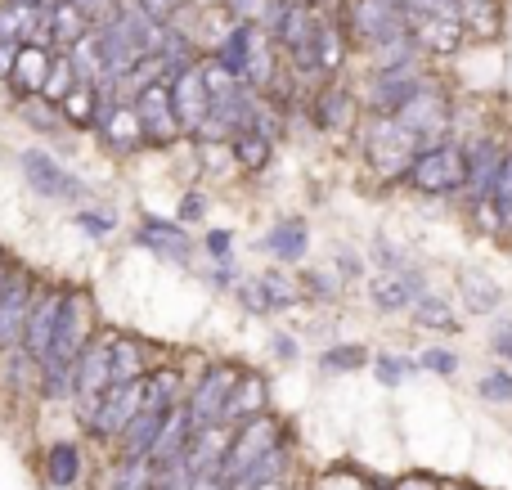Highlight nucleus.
<instances>
[{
    "instance_id": "37",
    "label": "nucleus",
    "mask_w": 512,
    "mask_h": 490,
    "mask_svg": "<svg viewBox=\"0 0 512 490\" xmlns=\"http://www.w3.org/2000/svg\"><path fill=\"white\" fill-rule=\"evenodd\" d=\"M342 68V32L333 23L315 27V72H337Z\"/></svg>"
},
{
    "instance_id": "2",
    "label": "nucleus",
    "mask_w": 512,
    "mask_h": 490,
    "mask_svg": "<svg viewBox=\"0 0 512 490\" xmlns=\"http://www.w3.org/2000/svg\"><path fill=\"white\" fill-rule=\"evenodd\" d=\"M418 149H427L423 140H418L414 131H409L400 117L391 113H373L369 131H364V153H369V167L378 171V176H405L409 158H414Z\"/></svg>"
},
{
    "instance_id": "45",
    "label": "nucleus",
    "mask_w": 512,
    "mask_h": 490,
    "mask_svg": "<svg viewBox=\"0 0 512 490\" xmlns=\"http://www.w3.org/2000/svg\"><path fill=\"white\" fill-rule=\"evenodd\" d=\"M77 225L90 234H108L113 230V216H95V212H77Z\"/></svg>"
},
{
    "instance_id": "25",
    "label": "nucleus",
    "mask_w": 512,
    "mask_h": 490,
    "mask_svg": "<svg viewBox=\"0 0 512 490\" xmlns=\"http://www.w3.org/2000/svg\"><path fill=\"white\" fill-rule=\"evenodd\" d=\"M261 410H265V383L256 374H239L230 401H225L221 423L230 428V423H243V419H252V414H261Z\"/></svg>"
},
{
    "instance_id": "26",
    "label": "nucleus",
    "mask_w": 512,
    "mask_h": 490,
    "mask_svg": "<svg viewBox=\"0 0 512 490\" xmlns=\"http://www.w3.org/2000/svg\"><path fill=\"white\" fill-rule=\"evenodd\" d=\"M315 122L324 126L328 135H342V131H351V122H355V99L346 95V90L328 86L324 95H319V104H315Z\"/></svg>"
},
{
    "instance_id": "16",
    "label": "nucleus",
    "mask_w": 512,
    "mask_h": 490,
    "mask_svg": "<svg viewBox=\"0 0 512 490\" xmlns=\"http://www.w3.org/2000/svg\"><path fill=\"white\" fill-rule=\"evenodd\" d=\"M423 72L414 68V63H400V68H378V77H373V113H396L400 104H409L414 99V90L423 86Z\"/></svg>"
},
{
    "instance_id": "39",
    "label": "nucleus",
    "mask_w": 512,
    "mask_h": 490,
    "mask_svg": "<svg viewBox=\"0 0 512 490\" xmlns=\"http://www.w3.org/2000/svg\"><path fill=\"white\" fill-rule=\"evenodd\" d=\"M18 117H23L27 126H36V131H59L63 126V117H59V104H45L41 95H23L18 99Z\"/></svg>"
},
{
    "instance_id": "23",
    "label": "nucleus",
    "mask_w": 512,
    "mask_h": 490,
    "mask_svg": "<svg viewBox=\"0 0 512 490\" xmlns=\"http://www.w3.org/2000/svg\"><path fill=\"white\" fill-rule=\"evenodd\" d=\"M158 428H162V414L140 405V414H135V419L122 428V437H117L122 459H149V446H153V437H158Z\"/></svg>"
},
{
    "instance_id": "28",
    "label": "nucleus",
    "mask_w": 512,
    "mask_h": 490,
    "mask_svg": "<svg viewBox=\"0 0 512 490\" xmlns=\"http://www.w3.org/2000/svg\"><path fill=\"white\" fill-rule=\"evenodd\" d=\"M463 297H468V306H472V311H477V315H486V311H499V302H504V288H499L495 284V279H490V275H481V270H463Z\"/></svg>"
},
{
    "instance_id": "11",
    "label": "nucleus",
    "mask_w": 512,
    "mask_h": 490,
    "mask_svg": "<svg viewBox=\"0 0 512 490\" xmlns=\"http://www.w3.org/2000/svg\"><path fill=\"white\" fill-rule=\"evenodd\" d=\"M18 162H23V176H27V185H32L41 198H59V203H72V198H81V194H86V189H81V180H72L68 171H63L59 162L50 158V153H41V149H27Z\"/></svg>"
},
{
    "instance_id": "8",
    "label": "nucleus",
    "mask_w": 512,
    "mask_h": 490,
    "mask_svg": "<svg viewBox=\"0 0 512 490\" xmlns=\"http://www.w3.org/2000/svg\"><path fill=\"white\" fill-rule=\"evenodd\" d=\"M59 306H63V288L54 284H41L32 297V306H27V324H23V338H18V351L32 360L45 356V347H50L54 338V324H59Z\"/></svg>"
},
{
    "instance_id": "55",
    "label": "nucleus",
    "mask_w": 512,
    "mask_h": 490,
    "mask_svg": "<svg viewBox=\"0 0 512 490\" xmlns=\"http://www.w3.org/2000/svg\"><path fill=\"white\" fill-rule=\"evenodd\" d=\"M198 5H212V0H198Z\"/></svg>"
},
{
    "instance_id": "3",
    "label": "nucleus",
    "mask_w": 512,
    "mask_h": 490,
    "mask_svg": "<svg viewBox=\"0 0 512 490\" xmlns=\"http://www.w3.org/2000/svg\"><path fill=\"white\" fill-rule=\"evenodd\" d=\"M405 180L418 194H454L463 189V149L459 144H427L409 158Z\"/></svg>"
},
{
    "instance_id": "20",
    "label": "nucleus",
    "mask_w": 512,
    "mask_h": 490,
    "mask_svg": "<svg viewBox=\"0 0 512 490\" xmlns=\"http://www.w3.org/2000/svg\"><path fill=\"white\" fill-rule=\"evenodd\" d=\"M185 401V383H180V369L176 365H162L144 374V410H158L167 414L171 405Z\"/></svg>"
},
{
    "instance_id": "24",
    "label": "nucleus",
    "mask_w": 512,
    "mask_h": 490,
    "mask_svg": "<svg viewBox=\"0 0 512 490\" xmlns=\"http://www.w3.org/2000/svg\"><path fill=\"white\" fill-rule=\"evenodd\" d=\"M45 482L50 490H72L81 482V450L72 441H54L45 450Z\"/></svg>"
},
{
    "instance_id": "49",
    "label": "nucleus",
    "mask_w": 512,
    "mask_h": 490,
    "mask_svg": "<svg viewBox=\"0 0 512 490\" xmlns=\"http://www.w3.org/2000/svg\"><path fill=\"white\" fill-rule=\"evenodd\" d=\"M306 284H310V293H315V297H333V293H337V288L328 284L324 275H306Z\"/></svg>"
},
{
    "instance_id": "29",
    "label": "nucleus",
    "mask_w": 512,
    "mask_h": 490,
    "mask_svg": "<svg viewBox=\"0 0 512 490\" xmlns=\"http://www.w3.org/2000/svg\"><path fill=\"white\" fill-rule=\"evenodd\" d=\"M95 108H99V90L86 86V81H77V86L59 99V117L72 126H95Z\"/></svg>"
},
{
    "instance_id": "54",
    "label": "nucleus",
    "mask_w": 512,
    "mask_h": 490,
    "mask_svg": "<svg viewBox=\"0 0 512 490\" xmlns=\"http://www.w3.org/2000/svg\"><path fill=\"white\" fill-rule=\"evenodd\" d=\"M387 5H396V9H405V0H387Z\"/></svg>"
},
{
    "instance_id": "15",
    "label": "nucleus",
    "mask_w": 512,
    "mask_h": 490,
    "mask_svg": "<svg viewBox=\"0 0 512 490\" xmlns=\"http://www.w3.org/2000/svg\"><path fill=\"white\" fill-rule=\"evenodd\" d=\"M189 441H194V423H189V410H185V401H180V405H171V410L162 414V428H158V437H153V446H149V464L153 468L176 464V459L185 455Z\"/></svg>"
},
{
    "instance_id": "51",
    "label": "nucleus",
    "mask_w": 512,
    "mask_h": 490,
    "mask_svg": "<svg viewBox=\"0 0 512 490\" xmlns=\"http://www.w3.org/2000/svg\"><path fill=\"white\" fill-rule=\"evenodd\" d=\"M9 270H14V257H9V252H5V248H0V288H5Z\"/></svg>"
},
{
    "instance_id": "10",
    "label": "nucleus",
    "mask_w": 512,
    "mask_h": 490,
    "mask_svg": "<svg viewBox=\"0 0 512 490\" xmlns=\"http://www.w3.org/2000/svg\"><path fill=\"white\" fill-rule=\"evenodd\" d=\"M167 95H171V113H176L180 131H198V122L207 117L212 99L203 90V77H198V63H180L167 77Z\"/></svg>"
},
{
    "instance_id": "14",
    "label": "nucleus",
    "mask_w": 512,
    "mask_h": 490,
    "mask_svg": "<svg viewBox=\"0 0 512 490\" xmlns=\"http://www.w3.org/2000/svg\"><path fill=\"white\" fill-rule=\"evenodd\" d=\"M409 27V41L418 50H432V54H454L463 45V23L450 14H405Z\"/></svg>"
},
{
    "instance_id": "30",
    "label": "nucleus",
    "mask_w": 512,
    "mask_h": 490,
    "mask_svg": "<svg viewBox=\"0 0 512 490\" xmlns=\"http://www.w3.org/2000/svg\"><path fill=\"white\" fill-rule=\"evenodd\" d=\"M409 311H414V324H423V329H436V333H454V329H459V320H454V311H450V302H445V297L423 293V297H414V302H409Z\"/></svg>"
},
{
    "instance_id": "27",
    "label": "nucleus",
    "mask_w": 512,
    "mask_h": 490,
    "mask_svg": "<svg viewBox=\"0 0 512 490\" xmlns=\"http://www.w3.org/2000/svg\"><path fill=\"white\" fill-rule=\"evenodd\" d=\"M306 243H310L306 221H279L270 234H265L261 248L270 252V257H279V261H297V257H306Z\"/></svg>"
},
{
    "instance_id": "21",
    "label": "nucleus",
    "mask_w": 512,
    "mask_h": 490,
    "mask_svg": "<svg viewBox=\"0 0 512 490\" xmlns=\"http://www.w3.org/2000/svg\"><path fill=\"white\" fill-rule=\"evenodd\" d=\"M68 63H72V72H77V81H86V86H99V81H108V72H104V50H99V32L90 27L86 36H77V41L68 45Z\"/></svg>"
},
{
    "instance_id": "7",
    "label": "nucleus",
    "mask_w": 512,
    "mask_h": 490,
    "mask_svg": "<svg viewBox=\"0 0 512 490\" xmlns=\"http://www.w3.org/2000/svg\"><path fill=\"white\" fill-rule=\"evenodd\" d=\"M36 288H41V284L32 279V270H23V266L14 261V270H9V279H5V288H0V356H5V351H14L18 338H23L27 306H32Z\"/></svg>"
},
{
    "instance_id": "12",
    "label": "nucleus",
    "mask_w": 512,
    "mask_h": 490,
    "mask_svg": "<svg viewBox=\"0 0 512 490\" xmlns=\"http://www.w3.org/2000/svg\"><path fill=\"white\" fill-rule=\"evenodd\" d=\"M351 23H355V32L373 45H387V41H396V36H409L405 9L387 5V0H355Z\"/></svg>"
},
{
    "instance_id": "41",
    "label": "nucleus",
    "mask_w": 512,
    "mask_h": 490,
    "mask_svg": "<svg viewBox=\"0 0 512 490\" xmlns=\"http://www.w3.org/2000/svg\"><path fill=\"white\" fill-rule=\"evenodd\" d=\"M198 77H203V90H207V99H221V95H230L239 81H234V72L225 68L221 59H207V63H198Z\"/></svg>"
},
{
    "instance_id": "22",
    "label": "nucleus",
    "mask_w": 512,
    "mask_h": 490,
    "mask_svg": "<svg viewBox=\"0 0 512 490\" xmlns=\"http://www.w3.org/2000/svg\"><path fill=\"white\" fill-rule=\"evenodd\" d=\"M45 32H50L54 45H63V50H68L77 36L90 32V18L81 14L72 0H54V5H45Z\"/></svg>"
},
{
    "instance_id": "5",
    "label": "nucleus",
    "mask_w": 512,
    "mask_h": 490,
    "mask_svg": "<svg viewBox=\"0 0 512 490\" xmlns=\"http://www.w3.org/2000/svg\"><path fill=\"white\" fill-rule=\"evenodd\" d=\"M140 405H144V378H131V383H113L104 396H99V405H95V414H90L86 428L95 432L99 441H117L126 423L140 414Z\"/></svg>"
},
{
    "instance_id": "50",
    "label": "nucleus",
    "mask_w": 512,
    "mask_h": 490,
    "mask_svg": "<svg viewBox=\"0 0 512 490\" xmlns=\"http://www.w3.org/2000/svg\"><path fill=\"white\" fill-rule=\"evenodd\" d=\"M189 490H225V486H221V477H194Z\"/></svg>"
},
{
    "instance_id": "42",
    "label": "nucleus",
    "mask_w": 512,
    "mask_h": 490,
    "mask_svg": "<svg viewBox=\"0 0 512 490\" xmlns=\"http://www.w3.org/2000/svg\"><path fill=\"white\" fill-rule=\"evenodd\" d=\"M481 396L495 405H508L512 401V374L508 369H490V374H481Z\"/></svg>"
},
{
    "instance_id": "38",
    "label": "nucleus",
    "mask_w": 512,
    "mask_h": 490,
    "mask_svg": "<svg viewBox=\"0 0 512 490\" xmlns=\"http://www.w3.org/2000/svg\"><path fill=\"white\" fill-rule=\"evenodd\" d=\"M72 86H77V72H72L68 54H54L50 72H45V81H41V99H45V104H59V99L68 95Z\"/></svg>"
},
{
    "instance_id": "40",
    "label": "nucleus",
    "mask_w": 512,
    "mask_h": 490,
    "mask_svg": "<svg viewBox=\"0 0 512 490\" xmlns=\"http://www.w3.org/2000/svg\"><path fill=\"white\" fill-rule=\"evenodd\" d=\"M490 203H495V216H499V230H512V153L504 158L495 176V189H490Z\"/></svg>"
},
{
    "instance_id": "48",
    "label": "nucleus",
    "mask_w": 512,
    "mask_h": 490,
    "mask_svg": "<svg viewBox=\"0 0 512 490\" xmlns=\"http://www.w3.org/2000/svg\"><path fill=\"white\" fill-rule=\"evenodd\" d=\"M203 194H189L185 203H180V221H198V216H203Z\"/></svg>"
},
{
    "instance_id": "33",
    "label": "nucleus",
    "mask_w": 512,
    "mask_h": 490,
    "mask_svg": "<svg viewBox=\"0 0 512 490\" xmlns=\"http://www.w3.org/2000/svg\"><path fill=\"white\" fill-rule=\"evenodd\" d=\"M248 302L261 306V311H283V306L297 302V288L283 275H265V279H256V293H248Z\"/></svg>"
},
{
    "instance_id": "53",
    "label": "nucleus",
    "mask_w": 512,
    "mask_h": 490,
    "mask_svg": "<svg viewBox=\"0 0 512 490\" xmlns=\"http://www.w3.org/2000/svg\"><path fill=\"white\" fill-rule=\"evenodd\" d=\"M14 5H36V9H45V5H54V0H14Z\"/></svg>"
},
{
    "instance_id": "36",
    "label": "nucleus",
    "mask_w": 512,
    "mask_h": 490,
    "mask_svg": "<svg viewBox=\"0 0 512 490\" xmlns=\"http://www.w3.org/2000/svg\"><path fill=\"white\" fill-rule=\"evenodd\" d=\"M140 243L144 248H153V252H167V257H185V234L176 230V225H167V221H144V230H140Z\"/></svg>"
},
{
    "instance_id": "19",
    "label": "nucleus",
    "mask_w": 512,
    "mask_h": 490,
    "mask_svg": "<svg viewBox=\"0 0 512 490\" xmlns=\"http://www.w3.org/2000/svg\"><path fill=\"white\" fill-rule=\"evenodd\" d=\"M108 365H113V383H131V378L149 374V342H140L135 333H113V351H108Z\"/></svg>"
},
{
    "instance_id": "46",
    "label": "nucleus",
    "mask_w": 512,
    "mask_h": 490,
    "mask_svg": "<svg viewBox=\"0 0 512 490\" xmlns=\"http://www.w3.org/2000/svg\"><path fill=\"white\" fill-rule=\"evenodd\" d=\"M405 360H391V356H378V378L382 383H400V374H405Z\"/></svg>"
},
{
    "instance_id": "18",
    "label": "nucleus",
    "mask_w": 512,
    "mask_h": 490,
    "mask_svg": "<svg viewBox=\"0 0 512 490\" xmlns=\"http://www.w3.org/2000/svg\"><path fill=\"white\" fill-rule=\"evenodd\" d=\"M50 59L54 54L45 50V45H18L14 63H9V86L18 90V99L41 95V81H45V72H50Z\"/></svg>"
},
{
    "instance_id": "44",
    "label": "nucleus",
    "mask_w": 512,
    "mask_h": 490,
    "mask_svg": "<svg viewBox=\"0 0 512 490\" xmlns=\"http://www.w3.org/2000/svg\"><path fill=\"white\" fill-rule=\"evenodd\" d=\"M423 369H432V374L450 378L454 369H459V356H450V351H441V347H436V351H427V356H423Z\"/></svg>"
},
{
    "instance_id": "32",
    "label": "nucleus",
    "mask_w": 512,
    "mask_h": 490,
    "mask_svg": "<svg viewBox=\"0 0 512 490\" xmlns=\"http://www.w3.org/2000/svg\"><path fill=\"white\" fill-rule=\"evenodd\" d=\"M225 14L234 18V23H248V27H274L283 14V5H274V0H221Z\"/></svg>"
},
{
    "instance_id": "43",
    "label": "nucleus",
    "mask_w": 512,
    "mask_h": 490,
    "mask_svg": "<svg viewBox=\"0 0 512 490\" xmlns=\"http://www.w3.org/2000/svg\"><path fill=\"white\" fill-rule=\"evenodd\" d=\"M369 365V351L364 347H333L324 351V369H360Z\"/></svg>"
},
{
    "instance_id": "6",
    "label": "nucleus",
    "mask_w": 512,
    "mask_h": 490,
    "mask_svg": "<svg viewBox=\"0 0 512 490\" xmlns=\"http://www.w3.org/2000/svg\"><path fill=\"white\" fill-rule=\"evenodd\" d=\"M391 117H400V122H405L423 144H436L445 135V126H450V99L441 95L436 81H423V86L414 90V99L400 104Z\"/></svg>"
},
{
    "instance_id": "9",
    "label": "nucleus",
    "mask_w": 512,
    "mask_h": 490,
    "mask_svg": "<svg viewBox=\"0 0 512 490\" xmlns=\"http://www.w3.org/2000/svg\"><path fill=\"white\" fill-rule=\"evenodd\" d=\"M135 117H140V131L144 144H171L180 140V122L171 113V95H167V81H153V86L135 90Z\"/></svg>"
},
{
    "instance_id": "13",
    "label": "nucleus",
    "mask_w": 512,
    "mask_h": 490,
    "mask_svg": "<svg viewBox=\"0 0 512 490\" xmlns=\"http://www.w3.org/2000/svg\"><path fill=\"white\" fill-rule=\"evenodd\" d=\"M504 158L508 153H504V144L499 140H477L472 149H463V189H468L472 198H490Z\"/></svg>"
},
{
    "instance_id": "4",
    "label": "nucleus",
    "mask_w": 512,
    "mask_h": 490,
    "mask_svg": "<svg viewBox=\"0 0 512 490\" xmlns=\"http://www.w3.org/2000/svg\"><path fill=\"white\" fill-rule=\"evenodd\" d=\"M234 383H239V369L225 365V360H216V365L203 369L198 387L185 396V410H189V423H194V432H198V428H212V423H221L225 401H230Z\"/></svg>"
},
{
    "instance_id": "56",
    "label": "nucleus",
    "mask_w": 512,
    "mask_h": 490,
    "mask_svg": "<svg viewBox=\"0 0 512 490\" xmlns=\"http://www.w3.org/2000/svg\"><path fill=\"white\" fill-rule=\"evenodd\" d=\"M508 360H512V347H508Z\"/></svg>"
},
{
    "instance_id": "31",
    "label": "nucleus",
    "mask_w": 512,
    "mask_h": 490,
    "mask_svg": "<svg viewBox=\"0 0 512 490\" xmlns=\"http://www.w3.org/2000/svg\"><path fill=\"white\" fill-rule=\"evenodd\" d=\"M454 14H459L463 32H477V36H495L499 32L495 0H454Z\"/></svg>"
},
{
    "instance_id": "47",
    "label": "nucleus",
    "mask_w": 512,
    "mask_h": 490,
    "mask_svg": "<svg viewBox=\"0 0 512 490\" xmlns=\"http://www.w3.org/2000/svg\"><path fill=\"white\" fill-rule=\"evenodd\" d=\"M207 252H212V257H230V234L212 230V234H207Z\"/></svg>"
},
{
    "instance_id": "17",
    "label": "nucleus",
    "mask_w": 512,
    "mask_h": 490,
    "mask_svg": "<svg viewBox=\"0 0 512 490\" xmlns=\"http://www.w3.org/2000/svg\"><path fill=\"white\" fill-rule=\"evenodd\" d=\"M369 297H373V306L378 311H405L414 297H423V275L418 270H396V275H378L373 279V288H369Z\"/></svg>"
},
{
    "instance_id": "1",
    "label": "nucleus",
    "mask_w": 512,
    "mask_h": 490,
    "mask_svg": "<svg viewBox=\"0 0 512 490\" xmlns=\"http://www.w3.org/2000/svg\"><path fill=\"white\" fill-rule=\"evenodd\" d=\"M274 446H283V423L274 419V414H252V419H243L239 428H230V446H225L221 464H216V477L225 482H234V477L243 473V468H252L256 459H265Z\"/></svg>"
},
{
    "instance_id": "52",
    "label": "nucleus",
    "mask_w": 512,
    "mask_h": 490,
    "mask_svg": "<svg viewBox=\"0 0 512 490\" xmlns=\"http://www.w3.org/2000/svg\"><path fill=\"white\" fill-rule=\"evenodd\" d=\"M252 490H288V482H283V477H274V482H261V486H252Z\"/></svg>"
},
{
    "instance_id": "35",
    "label": "nucleus",
    "mask_w": 512,
    "mask_h": 490,
    "mask_svg": "<svg viewBox=\"0 0 512 490\" xmlns=\"http://www.w3.org/2000/svg\"><path fill=\"white\" fill-rule=\"evenodd\" d=\"M108 490H153V464L149 459H117L108 473Z\"/></svg>"
},
{
    "instance_id": "34",
    "label": "nucleus",
    "mask_w": 512,
    "mask_h": 490,
    "mask_svg": "<svg viewBox=\"0 0 512 490\" xmlns=\"http://www.w3.org/2000/svg\"><path fill=\"white\" fill-rule=\"evenodd\" d=\"M270 149H274V144L261 140V135H252V131H239L230 140V158L239 162L243 171H261L265 162H270Z\"/></svg>"
}]
</instances>
